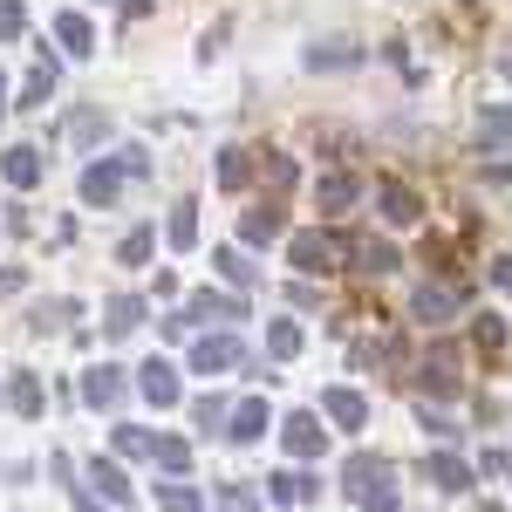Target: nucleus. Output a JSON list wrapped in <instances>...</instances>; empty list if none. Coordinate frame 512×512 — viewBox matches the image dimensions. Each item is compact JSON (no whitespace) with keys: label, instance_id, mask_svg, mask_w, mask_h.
Here are the masks:
<instances>
[{"label":"nucleus","instance_id":"nucleus-34","mask_svg":"<svg viewBox=\"0 0 512 512\" xmlns=\"http://www.w3.org/2000/svg\"><path fill=\"white\" fill-rule=\"evenodd\" d=\"M260 171H267V185H274V192H287V185H294V158H287V151H267V158H260Z\"/></svg>","mask_w":512,"mask_h":512},{"label":"nucleus","instance_id":"nucleus-10","mask_svg":"<svg viewBox=\"0 0 512 512\" xmlns=\"http://www.w3.org/2000/svg\"><path fill=\"white\" fill-rule=\"evenodd\" d=\"M0 178L28 192V185L41 178V151H35V144H7V151H0Z\"/></svg>","mask_w":512,"mask_h":512},{"label":"nucleus","instance_id":"nucleus-27","mask_svg":"<svg viewBox=\"0 0 512 512\" xmlns=\"http://www.w3.org/2000/svg\"><path fill=\"white\" fill-rule=\"evenodd\" d=\"M151 458H158V465H164L171 478H185V472H192V444H185V437H151Z\"/></svg>","mask_w":512,"mask_h":512},{"label":"nucleus","instance_id":"nucleus-3","mask_svg":"<svg viewBox=\"0 0 512 512\" xmlns=\"http://www.w3.org/2000/svg\"><path fill=\"white\" fill-rule=\"evenodd\" d=\"M376 205H383L390 226H424V198H417V185H403V178H376Z\"/></svg>","mask_w":512,"mask_h":512},{"label":"nucleus","instance_id":"nucleus-35","mask_svg":"<svg viewBox=\"0 0 512 512\" xmlns=\"http://www.w3.org/2000/svg\"><path fill=\"white\" fill-rule=\"evenodd\" d=\"M117 451H123V458H151V431H137V424H117Z\"/></svg>","mask_w":512,"mask_h":512},{"label":"nucleus","instance_id":"nucleus-6","mask_svg":"<svg viewBox=\"0 0 512 512\" xmlns=\"http://www.w3.org/2000/svg\"><path fill=\"white\" fill-rule=\"evenodd\" d=\"M137 390H144L151 410H171V403H178V369H171L164 355H151V362L137 369Z\"/></svg>","mask_w":512,"mask_h":512},{"label":"nucleus","instance_id":"nucleus-43","mask_svg":"<svg viewBox=\"0 0 512 512\" xmlns=\"http://www.w3.org/2000/svg\"><path fill=\"white\" fill-rule=\"evenodd\" d=\"M21 280H28L21 267H0V301H7V294H21Z\"/></svg>","mask_w":512,"mask_h":512},{"label":"nucleus","instance_id":"nucleus-30","mask_svg":"<svg viewBox=\"0 0 512 512\" xmlns=\"http://www.w3.org/2000/svg\"><path fill=\"white\" fill-rule=\"evenodd\" d=\"M158 506H164V512H205V499H198V485L164 478V485H158Z\"/></svg>","mask_w":512,"mask_h":512},{"label":"nucleus","instance_id":"nucleus-7","mask_svg":"<svg viewBox=\"0 0 512 512\" xmlns=\"http://www.w3.org/2000/svg\"><path fill=\"white\" fill-rule=\"evenodd\" d=\"M280 444H287L294 458H321V451H328V431H321L315 410H294V417H287V431H280Z\"/></svg>","mask_w":512,"mask_h":512},{"label":"nucleus","instance_id":"nucleus-24","mask_svg":"<svg viewBox=\"0 0 512 512\" xmlns=\"http://www.w3.org/2000/svg\"><path fill=\"white\" fill-rule=\"evenodd\" d=\"M396 260H403V253H396L390 239H362V246H355V267H362V274H396Z\"/></svg>","mask_w":512,"mask_h":512},{"label":"nucleus","instance_id":"nucleus-11","mask_svg":"<svg viewBox=\"0 0 512 512\" xmlns=\"http://www.w3.org/2000/svg\"><path fill=\"white\" fill-rule=\"evenodd\" d=\"M280 233H287V212H280V205H253V212L239 219V239H246V246H267V239H280Z\"/></svg>","mask_w":512,"mask_h":512},{"label":"nucleus","instance_id":"nucleus-42","mask_svg":"<svg viewBox=\"0 0 512 512\" xmlns=\"http://www.w3.org/2000/svg\"><path fill=\"white\" fill-rule=\"evenodd\" d=\"M362 512H396V492H390V485H383V492H369V499H362Z\"/></svg>","mask_w":512,"mask_h":512},{"label":"nucleus","instance_id":"nucleus-28","mask_svg":"<svg viewBox=\"0 0 512 512\" xmlns=\"http://www.w3.org/2000/svg\"><path fill=\"white\" fill-rule=\"evenodd\" d=\"M137 321H144V301H137V294H117V301L103 308V328H110V335H130Z\"/></svg>","mask_w":512,"mask_h":512},{"label":"nucleus","instance_id":"nucleus-15","mask_svg":"<svg viewBox=\"0 0 512 512\" xmlns=\"http://www.w3.org/2000/svg\"><path fill=\"white\" fill-rule=\"evenodd\" d=\"M424 390L431 396H458V349H431L424 355Z\"/></svg>","mask_w":512,"mask_h":512},{"label":"nucleus","instance_id":"nucleus-14","mask_svg":"<svg viewBox=\"0 0 512 512\" xmlns=\"http://www.w3.org/2000/svg\"><path fill=\"white\" fill-rule=\"evenodd\" d=\"M355 198H362V185H355L349 171H328V178H321V185H315V205H321V212H328V219H335V212H349Z\"/></svg>","mask_w":512,"mask_h":512},{"label":"nucleus","instance_id":"nucleus-40","mask_svg":"<svg viewBox=\"0 0 512 512\" xmlns=\"http://www.w3.org/2000/svg\"><path fill=\"white\" fill-rule=\"evenodd\" d=\"M21 28H28V14H21L14 0H0V41H14V35H21Z\"/></svg>","mask_w":512,"mask_h":512},{"label":"nucleus","instance_id":"nucleus-1","mask_svg":"<svg viewBox=\"0 0 512 512\" xmlns=\"http://www.w3.org/2000/svg\"><path fill=\"white\" fill-rule=\"evenodd\" d=\"M458 308H465V287H458V280H424L417 301H410V315L424 321V328H444Z\"/></svg>","mask_w":512,"mask_h":512},{"label":"nucleus","instance_id":"nucleus-17","mask_svg":"<svg viewBox=\"0 0 512 512\" xmlns=\"http://www.w3.org/2000/svg\"><path fill=\"white\" fill-rule=\"evenodd\" d=\"M424 478H431L437 492H465V485H472V472H465V458H451V451H437V458H424Z\"/></svg>","mask_w":512,"mask_h":512},{"label":"nucleus","instance_id":"nucleus-46","mask_svg":"<svg viewBox=\"0 0 512 512\" xmlns=\"http://www.w3.org/2000/svg\"><path fill=\"white\" fill-rule=\"evenodd\" d=\"M0 96H7V76H0Z\"/></svg>","mask_w":512,"mask_h":512},{"label":"nucleus","instance_id":"nucleus-37","mask_svg":"<svg viewBox=\"0 0 512 512\" xmlns=\"http://www.w3.org/2000/svg\"><path fill=\"white\" fill-rule=\"evenodd\" d=\"M226 417H233V410H226V396H198V424H205V431H219Z\"/></svg>","mask_w":512,"mask_h":512},{"label":"nucleus","instance_id":"nucleus-38","mask_svg":"<svg viewBox=\"0 0 512 512\" xmlns=\"http://www.w3.org/2000/svg\"><path fill=\"white\" fill-rule=\"evenodd\" d=\"M478 342L499 355V349H506V321H499V315H478Z\"/></svg>","mask_w":512,"mask_h":512},{"label":"nucleus","instance_id":"nucleus-25","mask_svg":"<svg viewBox=\"0 0 512 512\" xmlns=\"http://www.w3.org/2000/svg\"><path fill=\"white\" fill-rule=\"evenodd\" d=\"M246 178H253V151L226 144V151H219V185H226V192H246Z\"/></svg>","mask_w":512,"mask_h":512},{"label":"nucleus","instance_id":"nucleus-44","mask_svg":"<svg viewBox=\"0 0 512 512\" xmlns=\"http://www.w3.org/2000/svg\"><path fill=\"white\" fill-rule=\"evenodd\" d=\"M492 280H499V287H512V260H499V267H492Z\"/></svg>","mask_w":512,"mask_h":512},{"label":"nucleus","instance_id":"nucleus-39","mask_svg":"<svg viewBox=\"0 0 512 512\" xmlns=\"http://www.w3.org/2000/svg\"><path fill=\"white\" fill-rule=\"evenodd\" d=\"M417 424H424V431H431V437H444V444H451V437H458V424H451V417H444V410H417Z\"/></svg>","mask_w":512,"mask_h":512},{"label":"nucleus","instance_id":"nucleus-13","mask_svg":"<svg viewBox=\"0 0 512 512\" xmlns=\"http://www.w3.org/2000/svg\"><path fill=\"white\" fill-rule=\"evenodd\" d=\"M342 485H349L355 499L383 492V485H390V458H349V472H342Z\"/></svg>","mask_w":512,"mask_h":512},{"label":"nucleus","instance_id":"nucleus-31","mask_svg":"<svg viewBox=\"0 0 512 512\" xmlns=\"http://www.w3.org/2000/svg\"><path fill=\"white\" fill-rule=\"evenodd\" d=\"M212 267L233 280V287H253V260H246L239 246H219V253H212Z\"/></svg>","mask_w":512,"mask_h":512},{"label":"nucleus","instance_id":"nucleus-16","mask_svg":"<svg viewBox=\"0 0 512 512\" xmlns=\"http://www.w3.org/2000/svg\"><path fill=\"white\" fill-rule=\"evenodd\" d=\"M267 424H274V410H267L260 396H246V403L233 410V424H226V437H233V444H253V437L267 431Z\"/></svg>","mask_w":512,"mask_h":512},{"label":"nucleus","instance_id":"nucleus-47","mask_svg":"<svg viewBox=\"0 0 512 512\" xmlns=\"http://www.w3.org/2000/svg\"><path fill=\"white\" fill-rule=\"evenodd\" d=\"M123 7H130V0H123Z\"/></svg>","mask_w":512,"mask_h":512},{"label":"nucleus","instance_id":"nucleus-21","mask_svg":"<svg viewBox=\"0 0 512 512\" xmlns=\"http://www.w3.org/2000/svg\"><path fill=\"white\" fill-rule=\"evenodd\" d=\"M267 499H274V506H301V499H315V478L308 472H274Z\"/></svg>","mask_w":512,"mask_h":512},{"label":"nucleus","instance_id":"nucleus-41","mask_svg":"<svg viewBox=\"0 0 512 512\" xmlns=\"http://www.w3.org/2000/svg\"><path fill=\"white\" fill-rule=\"evenodd\" d=\"M123 178H144V171H151V151H123Z\"/></svg>","mask_w":512,"mask_h":512},{"label":"nucleus","instance_id":"nucleus-12","mask_svg":"<svg viewBox=\"0 0 512 512\" xmlns=\"http://www.w3.org/2000/svg\"><path fill=\"white\" fill-rule=\"evenodd\" d=\"M478 151H512V110L506 103H485L478 110Z\"/></svg>","mask_w":512,"mask_h":512},{"label":"nucleus","instance_id":"nucleus-33","mask_svg":"<svg viewBox=\"0 0 512 512\" xmlns=\"http://www.w3.org/2000/svg\"><path fill=\"white\" fill-rule=\"evenodd\" d=\"M151 246H158V233H151V226H137V233H123L117 260H123V267H144V260H151Z\"/></svg>","mask_w":512,"mask_h":512},{"label":"nucleus","instance_id":"nucleus-8","mask_svg":"<svg viewBox=\"0 0 512 512\" xmlns=\"http://www.w3.org/2000/svg\"><path fill=\"white\" fill-rule=\"evenodd\" d=\"M82 403H89V410H117V403H123L117 362H96V369H82Z\"/></svg>","mask_w":512,"mask_h":512},{"label":"nucleus","instance_id":"nucleus-29","mask_svg":"<svg viewBox=\"0 0 512 512\" xmlns=\"http://www.w3.org/2000/svg\"><path fill=\"white\" fill-rule=\"evenodd\" d=\"M164 239H171L178 253H192V246H198V205H178L171 226H164Z\"/></svg>","mask_w":512,"mask_h":512},{"label":"nucleus","instance_id":"nucleus-45","mask_svg":"<svg viewBox=\"0 0 512 512\" xmlns=\"http://www.w3.org/2000/svg\"><path fill=\"white\" fill-rule=\"evenodd\" d=\"M76 506H82V512H110V506H96V499H89V492H82V499H76Z\"/></svg>","mask_w":512,"mask_h":512},{"label":"nucleus","instance_id":"nucleus-23","mask_svg":"<svg viewBox=\"0 0 512 512\" xmlns=\"http://www.w3.org/2000/svg\"><path fill=\"white\" fill-rule=\"evenodd\" d=\"M89 478H96V492H103L110 506H123V499H130V478H123L117 458H96V465H89Z\"/></svg>","mask_w":512,"mask_h":512},{"label":"nucleus","instance_id":"nucleus-2","mask_svg":"<svg viewBox=\"0 0 512 512\" xmlns=\"http://www.w3.org/2000/svg\"><path fill=\"white\" fill-rule=\"evenodd\" d=\"M287 260H294L301 274H335V267H342V246L328 233H294L287 239Z\"/></svg>","mask_w":512,"mask_h":512},{"label":"nucleus","instance_id":"nucleus-32","mask_svg":"<svg viewBox=\"0 0 512 512\" xmlns=\"http://www.w3.org/2000/svg\"><path fill=\"white\" fill-rule=\"evenodd\" d=\"M362 48H349V41H321V48H308V69H349Z\"/></svg>","mask_w":512,"mask_h":512},{"label":"nucleus","instance_id":"nucleus-48","mask_svg":"<svg viewBox=\"0 0 512 512\" xmlns=\"http://www.w3.org/2000/svg\"><path fill=\"white\" fill-rule=\"evenodd\" d=\"M0 396H7V390H0Z\"/></svg>","mask_w":512,"mask_h":512},{"label":"nucleus","instance_id":"nucleus-18","mask_svg":"<svg viewBox=\"0 0 512 512\" xmlns=\"http://www.w3.org/2000/svg\"><path fill=\"white\" fill-rule=\"evenodd\" d=\"M69 144H82V151L110 144V117H103V110H76V117H69Z\"/></svg>","mask_w":512,"mask_h":512},{"label":"nucleus","instance_id":"nucleus-4","mask_svg":"<svg viewBox=\"0 0 512 512\" xmlns=\"http://www.w3.org/2000/svg\"><path fill=\"white\" fill-rule=\"evenodd\" d=\"M239 362H246L239 335H198L192 342V369L198 376H226V369H239Z\"/></svg>","mask_w":512,"mask_h":512},{"label":"nucleus","instance_id":"nucleus-19","mask_svg":"<svg viewBox=\"0 0 512 512\" xmlns=\"http://www.w3.org/2000/svg\"><path fill=\"white\" fill-rule=\"evenodd\" d=\"M233 321V315H246V301H233V294H205V287H198L192 294V308H185V321Z\"/></svg>","mask_w":512,"mask_h":512},{"label":"nucleus","instance_id":"nucleus-22","mask_svg":"<svg viewBox=\"0 0 512 512\" xmlns=\"http://www.w3.org/2000/svg\"><path fill=\"white\" fill-rule=\"evenodd\" d=\"M7 403H14L21 417H41V376H35V369H14V383H7Z\"/></svg>","mask_w":512,"mask_h":512},{"label":"nucleus","instance_id":"nucleus-5","mask_svg":"<svg viewBox=\"0 0 512 512\" xmlns=\"http://www.w3.org/2000/svg\"><path fill=\"white\" fill-rule=\"evenodd\" d=\"M321 417H328L335 431H362V424H369V396L349 390V383H335V390H321Z\"/></svg>","mask_w":512,"mask_h":512},{"label":"nucleus","instance_id":"nucleus-26","mask_svg":"<svg viewBox=\"0 0 512 512\" xmlns=\"http://www.w3.org/2000/svg\"><path fill=\"white\" fill-rule=\"evenodd\" d=\"M267 355H274V362H294V355H301V321H267Z\"/></svg>","mask_w":512,"mask_h":512},{"label":"nucleus","instance_id":"nucleus-9","mask_svg":"<svg viewBox=\"0 0 512 512\" xmlns=\"http://www.w3.org/2000/svg\"><path fill=\"white\" fill-rule=\"evenodd\" d=\"M123 185H130V178H123V164H117V158L89 164V171H82V205H110Z\"/></svg>","mask_w":512,"mask_h":512},{"label":"nucleus","instance_id":"nucleus-20","mask_svg":"<svg viewBox=\"0 0 512 512\" xmlns=\"http://www.w3.org/2000/svg\"><path fill=\"white\" fill-rule=\"evenodd\" d=\"M55 41H62L69 55H89V48H96V28H89V14H55Z\"/></svg>","mask_w":512,"mask_h":512},{"label":"nucleus","instance_id":"nucleus-36","mask_svg":"<svg viewBox=\"0 0 512 512\" xmlns=\"http://www.w3.org/2000/svg\"><path fill=\"white\" fill-rule=\"evenodd\" d=\"M69 315H76V301H48V308H35V328L55 335V328H69Z\"/></svg>","mask_w":512,"mask_h":512}]
</instances>
